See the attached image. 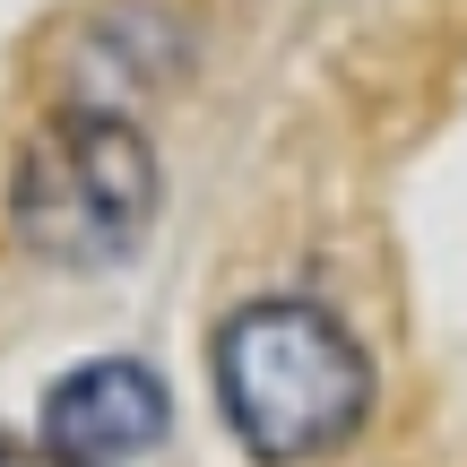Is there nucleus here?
I'll use <instances>...</instances> for the list:
<instances>
[{
  "mask_svg": "<svg viewBox=\"0 0 467 467\" xmlns=\"http://www.w3.org/2000/svg\"><path fill=\"white\" fill-rule=\"evenodd\" d=\"M217 407L268 467L329 459L372 416V355L337 312L303 295H260L217 329Z\"/></svg>",
  "mask_w": 467,
  "mask_h": 467,
  "instance_id": "f257e3e1",
  "label": "nucleus"
},
{
  "mask_svg": "<svg viewBox=\"0 0 467 467\" xmlns=\"http://www.w3.org/2000/svg\"><path fill=\"white\" fill-rule=\"evenodd\" d=\"M165 173L130 113H52L17 148L9 173V225L52 268H113L148 243Z\"/></svg>",
  "mask_w": 467,
  "mask_h": 467,
  "instance_id": "f03ea898",
  "label": "nucleus"
},
{
  "mask_svg": "<svg viewBox=\"0 0 467 467\" xmlns=\"http://www.w3.org/2000/svg\"><path fill=\"white\" fill-rule=\"evenodd\" d=\"M165 381L139 355H96L44 389V451L61 467H121L165 441Z\"/></svg>",
  "mask_w": 467,
  "mask_h": 467,
  "instance_id": "7ed1b4c3",
  "label": "nucleus"
},
{
  "mask_svg": "<svg viewBox=\"0 0 467 467\" xmlns=\"http://www.w3.org/2000/svg\"><path fill=\"white\" fill-rule=\"evenodd\" d=\"M173 61H182V44H173V26H156V9H104L87 26V52H78L87 78L69 87V113H121L130 96L165 87Z\"/></svg>",
  "mask_w": 467,
  "mask_h": 467,
  "instance_id": "20e7f679",
  "label": "nucleus"
}]
</instances>
